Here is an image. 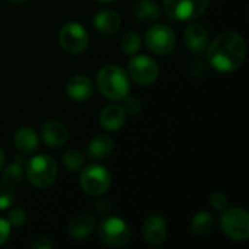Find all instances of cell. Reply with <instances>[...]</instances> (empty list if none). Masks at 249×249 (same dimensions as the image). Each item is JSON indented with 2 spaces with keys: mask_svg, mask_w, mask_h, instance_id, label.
I'll return each instance as SVG.
<instances>
[{
  "mask_svg": "<svg viewBox=\"0 0 249 249\" xmlns=\"http://www.w3.org/2000/svg\"><path fill=\"white\" fill-rule=\"evenodd\" d=\"M207 60L220 73L238 70L247 57V42L236 32H223L207 45Z\"/></svg>",
  "mask_w": 249,
  "mask_h": 249,
  "instance_id": "obj_1",
  "label": "cell"
},
{
  "mask_svg": "<svg viewBox=\"0 0 249 249\" xmlns=\"http://www.w3.org/2000/svg\"><path fill=\"white\" fill-rule=\"evenodd\" d=\"M96 82L99 92L111 101H123L130 92L128 74L114 64L102 67L96 76Z\"/></svg>",
  "mask_w": 249,
  "mask_h": 249,
  "instance_id": "obj_2",
  "label": "cell"
},
{
  "mask_svg": "<svg viewBox=\"0 0 249 249\" xmlns=\"http://www.w3.org/2000/svg\"><path fill=\"white\" fill-rule=\"evenodd\" d=\"M57 174V163L48 155H36L26 162L28 179L36 188H48L53 185Z\"/></svg>",
  "mask_w": 249,
  "mask_h": 249,
  "instance_id": "obj_3",
  "label": "cell"
},
{
  "mask_svg": "<svg viewBox=\"0 0 249 249\" xmlns=\"http://www.w3.org/2000/svg\"><path fill=\"white\" fill-rule=\"evenodd\" d=\"M220 226L223 233L236 242H244L249 238V216L248 212L241 207H233L223 210Z\"/></svg>",
  "mask_w": 249,
  "mask_h": 249,
  "instance_id": "obj_4",
  "label": "cell"
},
{
  "mask_svg": "<svg viewBox=\"0 0 249 249\" xmlns=\"http://www.w3.org/2000/svg\"><path fill=\"white\" fill-rule=\"evenodd\" d=\"M99 239L111 248H121L130 242L131 229L120 217H107L98 226Z\"/></svg>",
  "mask_w": 249,
  "mask_h": 249,
  "instance_id": "obj_5",
  "label": "cell"
},
{
  "mask_svg": "<svg viewBox=\"0 0 249 249\" xmlns=\"http://www.w3.org/2000/svg\"><path fill=\"white\" fill-rule=\"evenodd\" d=\"M209 4L210 0H163V10L172 20L187 22L198 19Z\"/></svg>",
  "mask_w": 249,
  "mask_h": 249,
  "instance_id": "obj_6",
  "label": "cell"
},
{
  "mask_svg": "<svg viewBox=\"0 0 249 249\" xmlns=\"http://www.w3.org/2000/svg\"><path fill=\"white\" fill-rule=\"evenodd\" d=\"M112 177L111 172L102 165H89L82 171L80 187L89 196H101L107 193L111 187Z\"/></svg>",
  "mask_w": 249,
  "mask_h": 249,
  "instance_id": "obj_7",
  "label": "cell"
},
{
  "mask_svg": "<svg viewBox=\"0 0 249 249\" xmlns=\"http://www.w3.org/2000/svg\"><path fill=\"white\" fill-rule=\"evenodd\" d=\"M60 47L69 54H82L89 45L88 31L77 22H69L58 32Z\"/></svg>",
  "mask_w": 249,
  "mask_h": 249,
  "instance_id": "obj_8",
  "label": "cell"
},
{
  "mask_svg": "<svg viewBox=\"0 0 249 249\" xmlns=\"http://www.w3.org/2000/svg\"><path fill=\"white\" fill-rule=\"evenodd\" d=\"M144 41H146L147 48L158 55H165V54L172 53L177 44L174 31L168 28L166 25L150 26L146 32Z\"/></svg>",
  "mask_w": 249,
  "mask_h": 249,
  "instance_id": "obj_9",
  "label": "cell"
},
{
  "mask_svg": "<svg viewBox=\"0 0 249 249\" xmlns=\"http://www.w3.org/2000/svg\"><path fill=\"white\" fill-rule=\"evenodd\" d=\"M128 76L137 85H152L159 76V66L149 55H134L128 63Z\"/></svg>",
  "mask_w": 249,
  "mask_h": 249,
  "instance_id": "obj_10",
  "label": "cell"
},
{
  "mask_svg": "<svg viewBox=\"0 0 249 249\" xmlns=\"http://www.w3.org/2000/svg\"><path fill=\"white\" fill-rule=\"evenodd\" d=\"M168 222L159 214L149 216L143 223V238L150 245H160L162 242H165V239L168 238Z\"/></svg>",
  "mask_w": 249,
  "mask_h": 249,
  "instance_id": "obj_11",
  "label": "cell"
},
{
  "mask_svg": "<svg viewBox=\"0 0 249 249\" xmlns=\"http://www.w3.org/2000/svg\"><path fill=\"white\" fill-rule=\"evenodd\" d=\"M41 137L47 146L57 149L67 143L69 130L58 120H47L41 125Z\"/></svg>",
  "mask_w": 249,
  "mask_h": 249,
  "instance_id": "obj_12",
  "label": "cell"
},
{
  "mask_svg": "<svg viewBox=\"0 0 249 249\" xmlns=\"http://www.w3.org/2000/svg\"><path fill=\"white\" fill-rule=\"evenodd\" d=\"M184 44L193 54H201L209 45V32L203 25L191 23L184 31Z\"/></svg>",
  "mask_w": 249,
  "mask_h": 249,
  "instance_id": "obj_13",
  "label": "cell"
},
{
  "mask_svg": "<svg viewBox=\"0 0 249 249\" xmlns=\"http://www.w3.org/2000/svg\"><path fill=\"white\" fill-rule=\"evenodd\" d=\"M66 92L70 99L85 102L93 95V83L89 77L83 74H76L69 79L66 85Z\"/></svg>",
  "mask_w": 249,
  "mask_h": 249,
  "instance_id": "obj_14",
  "label": "cell"
},
{
  "mask_svg": "<svg viewBox=\"0 0 249 249\" xmlns=\"http://www.w3.org/2000/svg\"><path fill=\"white\" fill-rule=\"evenodd\" d=\"M93 26L104 35H112L120 31L121 28V18L112 9H102L95 13Z\"/></svg>",
  "mask_w": 249,
  "mask_h": 249,
  "instance_id": "obj_15",
  "label": "cell"
},
{
  "mask_svg": "<svg viewBox=\"0 0 249 249\" xmlns=\"http://www.w3.org/2000/svg\"><path fill=\"white\" fill-rule=\"evenodd\" d=\"M127 118V112L124 111V108L121 105H108L102 109L101 117H99V123L102 125L104 130L107 131H118Z\"/></svg>",
  "mask_w": 249,
  "mask_h": 249,
  "instance_id": "obj_16",
  "label": "cell"
},
{
  "mask_svg": "<svg viewBox=\"0 0 249 249\" xmlns=\"http://www.w3.org/2000/svg\"><path fill=\"white\" fill-rule=\"evenodd\" d=\"M13 144L20 155H32L38 149V134L31 127H20L13 136Z\"/></svg>",
  "mask_w": 249,
  "mask_h": 249,
  "instance_id": "obj_17",
  "label": "cell"
},
{
  "mask_svg": "<svg viewBox=\"0 0 249 249\" xmlns=\"http://www.w3.org/2000/svg\"><path fill=\"white\" fill-rule=\"evenodd\" d=\"M95 228V219L90 214H79L70 220L67 226V233L71 239L83 241L90 236Z\"/></svg>",
  "mask_w": 249,
  "mask_h": 249,
  "instance_id": "obj_18",
  "label": "cell"
},
{
  "mask_svg": "<svg viewBox=\"0 0 249 249\" xmlns=\"http://www.w3.org/2000/svg\"><path fill=\"white\" fill-rule=\"evenodd\" d=\"M114 152V140L108 134H99L93 137V140L88 146V156L92 160H102L112 155Z\"/></svg>",
  "mask_w": 249,
  "mask_h": 249,
  "instance_id": "obj_19",
  "label": "cell"
},
{
  "mask_svg": "<svg viewBox=\"0 0 249 249\" xmlns=\"http://www.w3.org/2000/svg\"><path fill=\"white\" fill-rule=\"evenodd\" d=\"M133 13L140 22H155L160 18L159 6L152 0H139L133 6Z\"/></svg>",
  "mask_w": 249,
  "mask_h": 249,
  "instance_id": "obj_20",
  "label": "cell"
},
{
  "mask_svg": "<svg viewBox=\"0 0 249 249\" xmlns=\"http://www.w3.org/2000/svg\"><path fill=\"white\" fill-rule=\"evenodd\" d=\"M214 226V217L210 212H198L197 214L193 216L190 222L191 232L197 236H204L207 235Z\"/></svg>",
  "mask_w": 249,
  "mask_h": 249,
  "instance_id": "obj_21",
  "label": "cell"
},
{
  "mask_svg": "<svg viewBox=\"0 0 249 249\" xmlns=\"http://www.w3.org/2000/svg\"><path fill=\"white\" fill-rule=\"evenodd\" d=\"M63 165L66 166L67 171L70 172H77L83 168L85 165V156L80 150L77 149H69L64 152L63 158H61Z\"/></svg>",
  "mask_w": 249,
  "mask_h": 249,
  "instance_id": "obj_22",
  "label": "cell"
},
{
  "mask_svg": "<svg viewBox=\"0 0 249 249\" xmlns=\"http://www.w3.org/2000/svg\"><path fill=\"white\" fill-rule=\"evenodd\" d=\"M142 47V39L137 32H125L124 36L121 38V48L125 54H136Z\"/></svg>",
  "mask_w": 249,
  "mask_h": 249,
  "instance_id": "obj_23",
  "label": "cell"
},
{
  "mask_svg": "<svg viewBox=\"0 0 249 249\" xmlns=\"http://www.w3.org/2000/svg\"><path fill=\"white\" fill-rule=\"evenodd\" d=\"M3 184L9 185V187H15L18 184L22 182V178H23V171H22V166L19 163H12L9 165L4 172H3Z\"/></svg>",
  "mask_w": 249,
  "mask_h": 249,
  "instance_id": "obj_24",
  "label": "cell"
},
{
  "mask_svg": "<svg viewBox=\"0 0 249 249\" xmlns=\"http://www.w3.org/2000/svg\"><path fill=\"white\" fill-rule=\"evenodd\" d=\"M26 219H28V213H26L23 209L16 207V209H13V210L9 213V216H7L6 220L9 222L10 226H13V228H20V226L26 222Z\"/></svg>",
  "mask_w": 249,
  "mask_h": 249,
  "instance_id": "obj_25",
  "label": "cell"
},
{
  "mask_svg": "<svg viewBox=\"0 0 249 249\" xmlns=\"http://www.w3.org/2000/svg\"><path fill=\"white\" fill-rule=\"evenodd\" d=\"M15 200V193H13V187H9L6 184L0 185V210L9 209L12 206Z\"/></svg>",
  "mask_w": 249,
  "mask_h": 249,
  "instance_id": "obj_26",
  "label": "cell"
},
{
  "mask_svg": "<svg viewBox=\"0 0 249 249\" xmlns=\"http://www.w3.org/2000/svg\"><path fill=\"white\" fill-rule=\"evenodd\" d=\"M210 204L217 212H223L228 207V197L222 193H214L210 196Z\"/></svg>",
  "mask_w": 249,
  "mask_h": 249,
  "instance_id": "obj_27",
  "label": "cell"
},
{
  "mask_svg": "<svg viewBox=\"0 0 249 249\" xmlns=\"http://www.w3.org/2000/svg\"><path fill=\"white\" fill-rule=\"evenodd\" d=\"M123 101H124V107H123V108H124L125 112L134 115V114H137V112L140 111L142 104H140V101H137L136 98H130V96L127 95Z\"/></svg>",
  "mask_w": 249,
  "mask_h": 249,
  "instance_id": "obj_28",
  "label": "cell"
},
{
  "mask_svg": "<svg viewBox=\"0 0 249 249\" xmlns=\"http://www.w3.org/2000/svg\"><path fill=\"white\" fill-rule=\"evenodd\" d=\"M10 228L12 226L9 225V222L6 219L0 217V247L7 242V239L10 236Z\"/></svg>",
  "mask_w": 249,
  "mask_h": 249,
  "instance_id": "obj_29",
  "label": "cell"
},
{
  "mask_svg": "<svg viewBox=\"0 0 249 249\" xmlns=\"http://www.w3.org/2000/svg\"><path fill=\"white\" fill-rule=\"evenodd\" d=\"M53 247H54V244H53L48 238H45V236L38 238V239L31 245V248L32 249H51Z\"/></svg>",
  "mask_w": 249,
  "mask_h": 249,
  "instance_id": "obj_30",
  "label": "cell"
},
{
  "mask_svg": "<svg viewBox=\"0 0 249 249\" xmlns=\"http://www.w3.org/2000/svg\"><path fill=\"white\" fill-rule=\"evenodd\" d=\"M96 210L101 213V214H108L111 212V203L109 201H99L96 204Z\"/></svg>",
  "mask_w": 249,
  "mask_h": 249,
  "instance_id": "obj_31",
  "label": "cell"
},
{
  "mask_svg": "<svg viewBox=\"0 0 249 249\" xmlns=\"http://www.w3.org/2000/svg\"><path fill=\"white\" fill-rule=\"evenodd\" d=\"M3 165H4V153H3V150L0 149V171L3 169Z\"/></svg>",
  "mask_w": 249,
  "mask_h": 249,
  "instance_id": "obj_32",
  "label": "cell"
},
{
  "mask_svg": "<svg viewBox=\"0 0 249 249\" xmlns=\"http://www.w3.org/2000/svg\"><path fill=\"white\" fill-rule=\"evenodd\" d=\"M10 3H15V4H22V3H25V1H28V0H9Z\"/></svg>",
  "mask_w": 249,
  "mask_h": 249,
  "instance_id": "obj_33",
  "label": "cell"
},
{
  "mask_svg": "<svg viewBox=\"0 0 249 249\" xmlns=\"http://www.w3.org/2000/svg\"><path fill=\"white\" fill-rule=\"evenodd\" d=\"M98 1H101V3H111V1H114V0H98Z\"/></svg>",
  "mask_w": 249,
  "mask_h": 249,
  "instance_id": "obj_34",
  "label": "cell"
}]
</instances>
